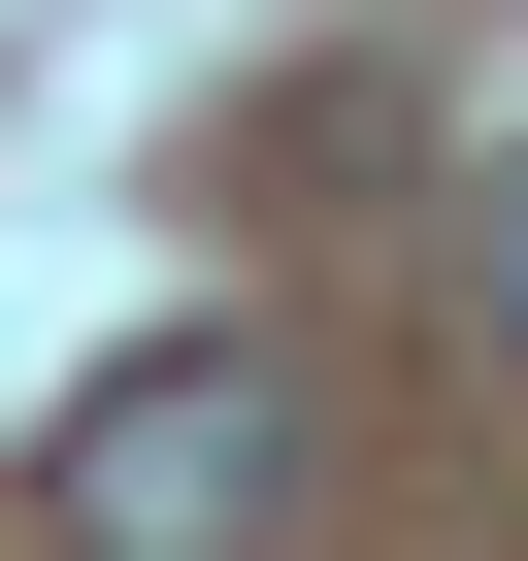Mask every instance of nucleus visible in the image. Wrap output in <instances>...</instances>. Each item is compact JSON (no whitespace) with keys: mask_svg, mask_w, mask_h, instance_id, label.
Wrapping results in <instances>:
<instances>
[{"mask_svg":"<svg viewBox=\"0 0 528 561\" xmlns=\"http://www.w3.org/2000/svg\"><path fill=\"white\" fill-rule=\"evenodd\" d=\"M34 495H67V561H264L298 528V364L264 331H165V364H100L34 430Z\"/></svg>","mask_w":528,"mask_h":561,"instance_id":"nucleus-1","label":"nucleus"},{"mask_svg":"<svg viewBox=\"0 0 528 561\" xmlns=\"http://www.w3.org/2000/svg\"><path fill=\"white\" fill-rule=\"evenodd\" d=\"M495 331H528V165H495Z\"/></svg>","mask_w":528,"mask_h":561,"instance_id":"nucleus-2","label":"nucleus"}]
</instances>
